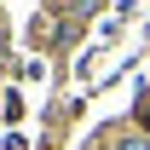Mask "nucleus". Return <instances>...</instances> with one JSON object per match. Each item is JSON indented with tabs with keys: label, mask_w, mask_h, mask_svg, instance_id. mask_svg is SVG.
I'll use <instances>...</instances> for the list:
<instances>
[{
	"label": "nucleus",
	"mask_w": 150,
	"mask_h": 150,
	"mask_svg": "<svg viewBox=\"0 0 150 150\" xmlns=\"http://www.w3.org/2000/svg\"><path fill=\"white\" fill-rule=\"evenodd\" d=\"M121 150H144V144H121Z\"/></svg>",
	"instance_id": "obj_1"
}]
</instances>
